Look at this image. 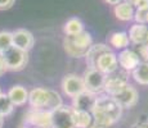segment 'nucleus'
Segmentation results:
<instances>
[{"mask_svg": "<svg viewBox=\"0 0 148 128\" xmlns=\"http://www.w3.org/2000/svg\"><path fill=\"white\" fill-rule=\"evenodd\" d=\"M92 45L93 37L88 31H82L79 35L66 36L63 40V49L71 58H84Z\"/></svg>", "mask_w": 148, "mask_h": 128, "instance_id": "3", "label": "nucleus"}, {"mask_svg": "<svg viewBox=\"0 0 148 128\" xmlns=\"http://www.w3.org/2000/svg\"><path fill=\"white\" fill-rule=\"evenodd\" d=\"M97 98L98 96L94 95L92 92H88V91H84V92L79 93L77 96L72 98V109L73 110H82V112H89L92 113L93 108L95 105Z\"/></svg>", "mask_w": 148, "mask_h": 128, "instance_id": "13", "label": "nucleus"}, {"mask_svg": "<svg viewBox=\"0 0 148 128\" xmlns=\"http://www.w3.org/2000/svg\"><path fill=\"white\" fill-rule=\"evenodd\" d=\"M7 72V67H5V63H4V59H3L1 54H0V77L3 74H5Z\"/></svg>", "mask_w": 148, "mask_h": 128, "instance_id": "30", "label": "nucleus"}, {"mask_svg": "<svg viewBox=\"0 0 148 128\" xmlns=\"http://www.w3.org/2000/svg\"><path fill=\"white\" fill-rule=\"evenodd\" d=\"M63 31L66 36H73L81 33L84 30V23L80 18L77 17H71L70 19H67V22L63 26Z\"/></svg>", "mask_w": 148, "mask_h": 128, "instance_id": "20", "label": "nucleus"}, {"mask_svg": "<svg viewBox=\"0 0 148 128\" xmlns=\"http://www.w3.org/2000/svg\"><path fill=\"white\" fill-rule=\"evenodd\" d=\"M73 119H75L76 128H88L92 124L93 116H92V113L89 112L73 110Z\"/></svg>", "mask_w": 148, "mask_h": 128, "instance_id": "22", "label": "nucleus"}, {"mask_svg": "<svg viewBox=\"0 0 148 128\" xmlns=\"http://www.w3.org/2000/svg\"><path fill=\"white\" fill-rule=\"evenodd\" d=\"M0 93H1V89H0Z\"/></svg>", "mask_w": 148, "mask_h": 128, "instance_id": "36", "label": "nucleus"}, {"mask_svg": "<svg viewBox=\"0 0 148 128\" xmlns=\"http://www.w3.org/2000/svg\"><path fill=\"white\" fill-rule=\"evenodd\" d=\"M21 128H30V127H21Z\"/></svg>", "mask_w": 148, "mask_h": 128, "instance_id": "35", "label": "nucleus"}, {"mask_svg": "<svg viewBox=\"0 0 148 128\" xmlns=\"http://www.w3.org/2000/svg\"><path fill=\"white\" fill-rule=\"evenodd\" d=\"M147 44H148V42H147Z\"/></svg>", "mask_w": 148, "mask_h": 128, "instance_id": "38", "label": "nucleus"}, {"mask_svg": "<svg viewBox=\"0 0 148 128\" xmlns=\"http://www.w3.org/2000/svg\"><path fill=\"white\" fill-rule=\"evenodd\" d=\"M111 46H108L107 44H103V42H98V44H93L92 46L89 47V50L85 54V63H86L88 68H95L97 67V62L101 58L102 54L107 53V51H111Z\"/></svg>", "mask_w": 148, "mask_h": 128, "instance_id": "15", "label": "nucleus"}, {"mask_svg": "<svg viewBox=\"0 0 148 128\" xmlns=\"http://www.w3.org/2000/svg\"><path fill=\"white\" fill-rule=\"evenodd\" d=\"M147 19H148V10H144V9H135L134 19H133V21H135V23L147 24Z\"/></svg>", "mask_w": 148, "mask_h": 128, "instance_id": "25", "label": "nucleus"}, {"mask_svg": "<svg viewBox=\"0 0 148 128\" xmlns=\"http://www.w3.org/2000/svg\"><path fill=\"white\" fill-rule=\"evenodd\" d=\"M147 23H148V19H147Z\"/></svg>", "mask_w": 148, "mask_h": 128, "instance_id": "37", "label": "nucleus"}, {"mask_svg": "<svg viewBox=\"0 0 148 128\" xmlns=\"http://www.w3.org/2000/svg\"><path fill=\"white\" fill-rule=\"evenodd\" d=\"M103 1H106L107 4H110V5H117L119 3H121V1H124V0H103Z\"/></svg>", "mask_w": 148, "mask_h": 128, "instance_id": "31", "label": "nucleus"}, {"mask_svg": "<svg viewBox=\"0 0 148 128\" xmlns=\"http://www.w3.org/2000/svg\"><path fill=\"white\" fill-rule=\"evenodd\" d=\"M134 8H135V9H144V10H148V0H138Z\"/></svg>", "mask_w": 148, "mask_h": 128, "instance_id": "28", "label": "nucleus"}, {"mask_svg": "<svg viewBox=\"0 0 148 128\" xmlns=\"http://www.w3.org/2000/svg\"><path fill=\"white\" fill-rule=\"evenodd\" d=\"M132 77L136 83L142 86H148V62H142L132 72Z\"/></svg>", "mask_w": 148, "mask_h": 128, "instance_id": "21", "label": "nucleus"}, {"mask_svg": "<svg viewBox=\"0 0 148 128\" xmlns=\"http://www.w3.org/2000/svg\"><path fill=\"white\" fill-rule=\"evenodd\" d=\"M14 105L13 102L10 101L9 96L7 95V93H0V114H1L3 116H9L10 114L13 113L14 110Z\"/></svg>", "mask_w": 148, "mask_h": 128, "instance_id": "23", "label": "nucleus"}, {"mask_svg": "<svg viewBox=\"0 0 148 128\" xmlns=\"http://www.w3.org/2000/svg\"><path fill=\"white\" fill-rule=\"evenodd\" d=\"M3 123H4V116H3L1 114H0V128H1V126H3Z\"/></svg>", "mask_w": 148, "mask_h": 128, "instance_id": "33", "label": "nucleus"}, {"mask_svg": "<svg viewBox=\"0 0 148 128\" xmlns=\"http://www.w3.org/2000/svg\"><path fill=\"white\" fill-rule=\"evenodd\" d=\"M61 87L64 95L71 99L85 91L82 77L76 74V73H68V74L64 76L61 82Z\"/></svg>", "mask_w": 148, "mask_h": 128, "instance_id": "9", "label": "nucleus"}, {"mask_svg": "<svg viewBox=\"0 0 148 128\" xmlns=\"http://www.w3.org/2000/svg\"><path fill=\"white\" fill-rule=\"evenodd\" d=\"M7 95L9 96L10 101L13 102L14 106H22L28 101V91L26 87L21 86V85L12 86Z\"/></svg>", "mask_w": 148, "mask_h": 128, "instance_id": "18", "label": "nucleus"}, {"mask_svg": "<svg viewBox=\"0 0 148 128\" xmlns=\"http://www.w3.org/2000/svg\"><path fill=\"white\" fill-rule=\"evenodd\" d=\"M97 69L102 72L103 74H111L115 70L119 69V63H117V55L113 53L112 50L107 51V53L102 54L101 58L97 62Z\"/></svg>", "mask_w": 148, "mask_h": 128, "instance_id": "14", "label": "nucleus"}, {"mask_svg": "<svg viewBox=\"0 0 148 128\" xmlns=\"http://www.w3.org/2000/svg\"><path fill=\"white\" fill-rule=\"evenodd\" d=\"M10 46H13L12 32H9V31H1L0 32V54L5 53Z\"/></svg>", "mask_w": 148, "mask_h": 128, "instance_id": "24", "label": "nucleus"}, {"mask_svg": "<svg viewBox=\"0 0 148 128\" xmlns=\"http://www.w3.org/2000/svg\"><path fill=\"white\" fill-rule=\"evenodd\" d=\"M50 128H76L73 119V109L70 105H62L52 112Z\"/></svg>", "mask_w": 148, "mask_h": 128, "instance_id": "6", "label": "nucleus"}, {"mask_svg": "<svg viewBox=\"0 0 148 128\" xmlns=\"http://www.w3.org/2000/svg\"><path fill=\"white\" fill-rule=\"evenodd\" d=\"M12 42L13 46L28 53L35 45V37L26 28H18L12 32Z\"/></svg>", "mask_w": 148, "mask_h": 128, "instance_id": "12", "label": "nucleus"}, {"mask_svg": "<svg viewBox=\"0 0 148 128\" xmlns=\"http://www.w3.org/2000/svg\"><path fill=\"white\" fill-rule=\"evenodd\" d=\"M25 123H26V127L50 128V124H52V112L45 109L31 108L25 114Z\"/></svg>", "mask_w": 148, "mask_h": 128, "instance_id": "8", "label": "nucleus"}, {"mask_svg": "<svg viewBox=\"0 0 148 128\" xmlns=\"http://www.w3.org/2000/svg\"><path fill=\"white\" fill-rule=\"evenodd\" d=\"M1 56L4 59L7 70H12V72L23 70L28 63V53L16 46H10L5 53L1 54Z\"/></svg>", "mask_w": 148, "mask_h": 128, "instance_id": "4", "label": "nucleus"}, {"mask_svg": "<svg viewBox=\"0 0 148 128\" xmlns=\"http://www.w3.org/2000/svg\"><path fill=\"white\" fill-rule=\"evenodd\" d=\"M117 63H119V67H121L122 70H125L127 73H132L142 63V60L136 51L130 50V49H124L119 53Z\"/></svg>", "mask_w": 148, "mask_h": 128, "instance_id": "11", "label": "nucleus"}, {"mask_svg": "<svg viewBox=\"0 0 148 128\" xmlns=\"http://www.w3.org/2000/svg\"><path fill=\"white\" fill-rule=\"evenodd\" d=\"M138 47V55L140 58L142 62H148V44H144V45H139Z\"/></svg>", "mask_w": 148, "mask_h": 128, "instance_id": "26", "label": "nucleus"}, {"mask_svg": "<svg viewBox=\"0 0 148 128\" xmlns=\"http://www.w3.org/2000/svg\"><path fill=\"white\" fill-rule=\"evenodd\" d=\"M124 1L129 3V4H132L133 7H135V4H136V1H138V0H124Z\"/></svg>", "mask_w": 148, "mask_h": 128, "instance_id": "32", "label": "nucleus"}, {"mask_svg": "<svg viewBox=\"0 0 148 128\" xmlns=\"http://www.w3.org/2000/svg\"><path fill=\"white\" fill-rule=\"evenodd\" d=\"M16 0H0V10H7L12 8Z\"/></svg>", "mask_w": 148, "mask_h": 128, "instance_id": "27", "label": "nucleus"}, {"mask_svg": "<svg viewBox=\"0 0 148 128\" xmlns=\"http://www.w3.org/2000/svg\"><path fill=\"white\" fill-rule=\"evenodd\" d=\"M108 44H110V46L115 47L117 50L127 49L130 45L127 32H125V31H115V32H112L108 36Z\"/></svg>", "mask_w": 148, "mask_h": 128, "instance_id": "19", "label": "nucleus"}, {"mask_svg": "<svg viewBox=\"0 0 148 128\" xmlns=\"http://www.w3.org/2000/svg\"><path fill=\"white\" fill-rule=\"evenodd\" d=\"M132 128H148V121H140L133 124Z\"/></svg>", "mask_w": 148, "mask_h": 128, "instance_id": "29", "label": "nucleus"}, {"mask_svg": "<svg viewBox=\"0 0 148 128\" xmlns=\"http://www.w3.org/2000/svg\"><path fill=\"white\" fill-rule=\"evenodd\" d=\"M30 128H39V127H30Z\"/></svg>", "mask_w": 148, "mask_h": 128, "instance_id": "34", "label": "nucleus"}, {"mask_svg": "<svg viewBox=\"0 0 148 128\" xmlns=\"http://www.w3.org/2000/svg\"><path fill=\"white\" fill-rule=\"evenodd\" d=\"M135 8L126 1H121L113 7V14L121 22H132L134 19Z\"/></svg>", "mask_w": 148, "mask_h": 128, "instance_id": "17", "label": "nucleus"}, {"mask_svg": "<svg viewBox=\"0 0 148 128\" xmlns=\"http://www.w3.org/2000/svg\"><path fill=\"white\" fill-rule=\"evenodd\" d=\"M129 74L130 73L125 72V70H115L113 73L106 76V81H104V89L103 92L106 95L113 96L122 90L127 83H129Z\"/></svg>", "mask_w": 148, "mask_h": 128, "instance_id": "7", "label": "nucleus"}, {"mask_svg": "<svg viewBox=\"0 0 148 128\" xmlns=\"http://www.w3.org/2000/svg\"><path fill=\"white\" fill-rule=\"evenodd\" d=\"M127 36H129L130 42L136 45V46L147 44L148 42V26L140 24V23H134L129 28Z\"/></svg>", "mask_w": 148, "mask_h": 128, "instance_id": "16", "label": "nucleus"}, {"mask_svg": "<svg viewBox=\"0 0 148 128\" xmlns=\"http://www.w3.org/2000/svg\"><path fill=\"white\" fill-rule=\"evenodd\" d=\"M112 98L120 104V106L122 109H130V108H134L138 104L139 93H138V90L133 85L127 83L124 89L120 90Z\"/></svg>", "mask_w": 148, "mask_h": 128, "instance_id": "10", "label": "nucleus"}, {"mask_svg": "<svg viewBox=\"0 0 148 128\" xmlns=\"http://www.w3.org/2000/svg\"><path fill=\"white\" fill-rule=\"evenodd\" d=\"M122 110L124 109L112 96L106 93L98 96L92 110V124L88 128H111L116 122L120 121Z\"/></svg>", "mask_w": 148, "mask_h": 128, "instance_id": "1", "label": "nucleus"}, {"mask_svg": "<svg viewBox=\"0 0 148 128\" xmlns=\"http://www.w3.org/2000/svg\"><path fill=\"white\" fill-rule=\"evenodd\" d=\"M28 104L35 109H45L53 112L54 109L62 106L63 100L58 91L45 89V87H36L28 92Z\"/></svg>", "mask_w": 148, "mask_h": 128, "instance_id": "2", "label": "nucleus"}, {"mask_svg": "<svg viewBox=\"0 0 148 128\" xmlns=\"http://www.w3.org/2000/svg\"><path fill=\"white\" fill-rule=\"evenodd\" d=\"M81 77H82V81H84L85 91L94 93L97 96L103 93L106 74L99 72L97 68H86V70H85Z\"/></svg>", "mask_w": 148, "mask_h": 128, "instance_id": "5", "label": "nucleus"}]
</instances>
